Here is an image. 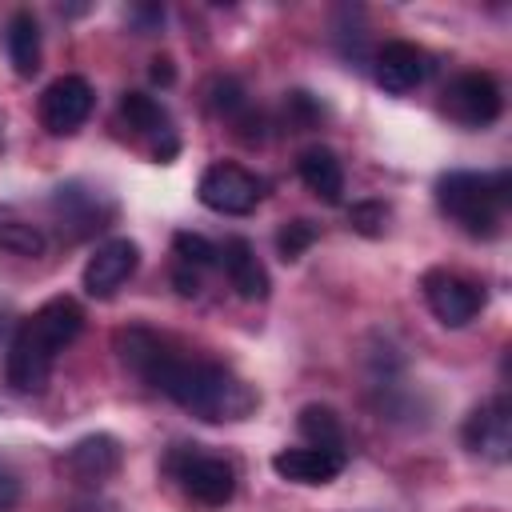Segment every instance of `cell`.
<instances>
[{
	"instance_id": "obj_19",
	"label": "cell",
	"mask_w": 512,
	"mask_h": 512,
	"mask_svg": "<svg viewBox=\"0 0 512 512\" xmlns=\"http://www.w3.org/2000/svg\"><path fill=\"white\" fill-rule=\"evenodd\" d=\"M296 428H300V436H304L312 448L344 452V428H340L336 408H328V404H304L300 416H296Z\"/></svg>"
},
{
	"instance_id": "obj_6",
	"label": "cell",
	"mask_w": 512,
	"mask_h": 512,
	"mask_svg": "<svg viewBox=\"0 0 512 512\" xmlns=\"http://www.w3.org/2000/svg\"><path fill=\"white\" fill-rule=\"evenodd\" d=\"M92 104H96V92L84 76H60L40 92L36 116L48 136H72L92 116Z\"/></svg>"
},
{
	"instance_id": "obj_5",
	"label": "cell",
	"mask_w": 512,
	"mask_h": 512,
	"mask_svg": "<svg viewBox=\"0 0 512 512\" xmlns=\"http://www.w3.org/2000/svg\"><path fill=\"white\" fill-rule=\"evenodd\" d=\"M268 192V180L248 172L244 164H232V160H216L204 168L200 184H196V196L204 208L220 212V216H248Z\"/></svg>"
},
{
	"instance_id": "obj_23",
	"label": "cell",
	"mask_w": 512,
	"mask_h": 512,
	"mask_svg": "<svg viewBox=\"0 0 512 512\" xmlns=\"http://www.w3.org/2000/svg\"><path fill=\"white\" fill-rule=\"evenodd\" d=\"M284 112H288V124H292L296 132H300V128H308V124L320 116V108L312 104V96H308V92H288Z\"/></svg>"
},
{
	"instance_id": "obj_2",
	"label": "cell",
	"mask_w": 512,
	"mask_h": 512,
	"mask_svg": "<svg viewBox=\"0 0 512 512\" xmlns=\"http://www.w3.org/2000/svg\"><path fill=\"white\" fill-rule=\"evenodd\" d=\"M84 312L72 296H52L40 304L12 336L8 356H4V376L16 392H44L56 356L80 336Z\"/></svg>"
},
{
	"instance_id": "obj_13",
	"label": "cell",
	"mask_w": 512,
	"mask_h": 512,
	"mask_svg": "<svg viewBox=\"0 0 512 512\" xmlns=\"http://www.w3.org/2000/svg\"><path fill=\"white\" fill-rule=\"evenodd\" d=\"M272 468L280 480H292V484H328L344 472V452H328V448H280L272 456Z\"/></svg>"
},
{
	"instance_id": "obj_10",
	"label": "cell",
	"mask_w": 512,
	"mask_h": 512,
	"mask_svg": "<svg viewBox=\"0 0 512 512\" xmlns=\"http://www.w3.org/2000/svg\"><path fill=\"white\" fill-rule=\"evenodd\" d=\"M140 264V248L128 240V236H116V240H104L88 264H84V292L96 296V300H108L116 296V288L128 284V276L136 272Z\"/></svg>"
},
{
	"instance_id": "obj_7",
	"label": "cell",
	"mask_w": 512,
	"mask_h": 512,
	"mask_svg": "<svg viewBox=\"0 0 512 512\" xmlns=\"http://www.w3.org/2000/svg\"><path fill=\"white\" fill-rule=\"evenodd\" d=\"M420 292H424L428 312H432L444 328H464V324L476 320V312L484 308V292H480L472 280H464V276H456V272H448V268L424 272Z\"/></svg>"
},
{
	"instance_id": "obj_22",
	"label": "cell",
	"mask_w": 512,
	"mask_h": 512,
	"mask_svg": "<svg viewBox=\"0 0 512 512\" xmlns=\"http://www.w3.org/2000/svg\"><path fill=\"white\" fill-rule=\"evenodd\" d=\"M384 220H388V208H384L380 200H360V204H352V212H348V224H352L360 236H380V232H384Z\"/></svg>"
},
{
	"instance_id": "obj_1",
	"label": "cell",
	"mask_w": 512,
	"mask_h": 512,
	"mask_svg": "<svg viewBox=\"0 0 512 512\" xmlns=\"http://www.w3.org/2000/svg\"><path fill=\"white\" fill-rule=\"evenodd\" d=\"M116 356L136 380L152 384L156 392H164L172 404H180L196 420L224 424V420H244L256 412V392L232 368L208 356H192L176 340L144 324L116 332Z\"/></svg>"
},
{
	"instance_id": "obj_11",
	"label": "cell",
	"mask_w": 512,
	"mask_h": 512,
	"mask_svg": "<svg viewBox=\"0 0 512 512\" xmlns=\"http://www.w3.org/2000/svg\"><path fill=\"white\" fill-rule=\"evenodd\" d=\"M216 264L224 268L228 284L236 288L240 300H264L272 280H268V268L260 264L256 248L244 240V236H228L220 248H216Z\"/></svg>"
},
{
	"instance_id": "obj_20",
	"label": "cell",
	"mask_w": 512,
	"mask_h": 512,
	"mask_svg": "<svg viewBox=\"0 0 512 512\" xmlns=\"http://www.w3.org/2000/svg\"><path fill=\"white\" fill-rule=\"evenodd\" d=\"M316 236H320V232H316V224L300 216V220H288V224L276 232V248H280V256H284V260H300V256L316 244Z\"/></svg>"
},
{
	"instance_id": "obj_12",
	"label": "cell",
	"mask_w": 512,
	"mask_h": 512,
	"mask_svg": "<svg viewBox=\"0 0 512 512\" xmlns=\"http://www.w3.org/2000/svg\"><path fill=\"white\" fill-rule=\"evenodd\" d=\"M428 56L416 48V44H408V40H388L380 52H376V84L384 88V92H412L416 84H424V76H428Z\"/></svg>"
},
{
	"instance_id": "obj_18",
	"label": "cell",
	"mask_w": 512,
	"mask_h": 512,
	"mask_svg": "<svg viewBox=\"0 0 512 512\" xmlns=\"http://www.w3.org/2000/svg\"><path fill=\"white\" fill-rule=\"evenodd\" d=\"M4 48L8 60L16 68V76H36L40 72V24L32 12H12L8 28H4Z\"/></svg>"
},
{
	"instance_id": "obj_8",
	"label": "cell",
	"mask_w": 512,
	"mask_h": 512,
	"mask_svg": "<svg viewBox=\"0 0 512 512\" xmlns=\"http://www.w3.org/2000/svg\"><path fill=\"white\" fill-rule=\"evenodd\" d=\"M504 108V92L488 72H464L444 92V112L464 128H488Z\"/></svg>"
},
{
	"instance_id": "obj_16",
	"label": "cell",
	"mask_w": 512,
	"mask_h": 512,
	"mask_svg": "<svg viewBox=\"0 0 512 512\" xmlns=\"http://www.w3.org/2000/svg\"><path fill=\"white\" fill-rule=\"evenodd\" d=\"M296 172H300L304 188H308L316 200L340 204V196H344V168H340V160H336L332 148H324V144L304 148V152L296 156Z\"/></svg>"
},
{
	"instance_id": "obj_3",
	"label": "cell",
	"mask_w": 512,
	"mask_h": 512,
	"mask_svg": "<svg viewBox=\"0 0 512 512\" xmlns=\"http://www.w3.org/2000/svg\"><path fill=\"white\" fill-rule=\"evenodd\" d=\"M508 200H512V176L508 172H448L436 180L440 212L460 232H468L476 240L500 236Z\"/></svg>"
},
{
	"instance_id": "obj_15",
	"label": "cell",
	"mask_w": 512,
	"mask_h": 512,
	"mask_svg": "<svg viewBox=\"0 0 512 512\" xmlns=\"http://www.w3.org/2000/svg\"><path fill=\"white\" fill-rule=\"evenodd\" d=\"M64 468H68L80 484H104V480L120 468V440L108 436V432L84 436V440H76V444L68 448Z\"/></svg>"
},
{
	"instance_id": "obj_14",
	"label": "cell",
	"mask_w": 512,
	"mask_h": 512,
	"mask_svg": "<svg viewBox=\"0 0 512 512\" xmlns=\"http://www.w3.org/2000/svg\"><path fill=\"white\" fill-rule=\"evenodd\" d=\"M216 264V244L200 232H176L172 236V284L180 296H196L204 284V272Z\"/></svg>"
},
{
	"instance_id": "obj_17",
	"label": "cell",
	"mask_w": 512,
	"mask_h": 512,
	"mask_svg": "<svg viewBox=\"0 0 512 512\" xmlns=\"http://www.w3.org/2000/svg\"><path fill=\"white\" fill-rule=\"evenodd\" d=\"M116 116H120V124H124L132 136H144V140H160V136H168V140H172V120H168L164 104L152 100L148 92H124Z\"/></svg>"
},
{
	"instance_id": "obj_9",
	"label": "cell",
	"mask_w": 512,
	"mask_h": 512,
	"mask_svg": "<svg viewBox=\"0 0 512 512\" xmlns=\"http://www.w3.org/2000/svg\"><path fill=\"white\" fill-rule=\"evenodd\" d=\"M464 448L484 456V460H496L504 464L512 456V404L504 396H492L484 404H476L464 420Z\"/></svg>"
},
{
	"instance_id": "obj_24",
	"label": "cell",
	"mask_w": 512,
	"mask_h": 512,
	"mask_svg": "<svg viewBox=\"0 0 512 512\" xmlns=\"http://www.w3.org/2000/svg\"><path fill=\"white\" fill-rule=\"evenodd\" d=\"M12 504H16V480L0 468V512H8Z\"/></svg>"
},
{
	"instance_id": "obj_25",
	"label": "cell",
	"mask_w": 512,
	"mask_h": 512,
	"mask_svg": "<svg viewBox=\"0 0 512 512\" xmlns=\"http://www.w3.org/2000/svg\"><path fill=\"white\" fill-rule=\"evenodd\" d=\"M172 76H176L172 60H168V56H156V60H152V80H156V84H172Z\"/></svg>"
},
{
	"instance_id": "obj_21",
	"label": "cell",
	"mask_w": 512,
	"mask_h": 512,
	"mask_svg": "<svg viewBox=\"0 0 512 512\" xmlns=\"http://www.w3.org/2000/svg\"><path fill=\"white\" fill-rule=\"evenodd\" d=\"M0 248H12L20 256H36V252H44V232L36 224H24V220H0Z\"/></svg>"
},
{
	"instance_id": "obj_4",
	"label": "cell",
	"mask_w": 512,
	"mask_h": 512,
	"mask_svg": "<svg viewBox=\"0 0 512 512\" xmlns=\"http://www.w3.org/2000/svg\"><path fill=\"white\" fill-rule=\"evenodd\" d=\"M168 476L180 484V492L204 508H224L236 496V468L232 460L204 452L200 444H176L164 460Z\"/></svg>"
}]
</instances>
